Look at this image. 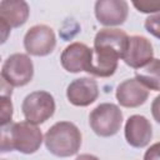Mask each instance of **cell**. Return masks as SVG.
<instances>
[{
  "instance_id": "1",
  "label": "cell",
  "mask_w": 160,
  "mask_h": 160,
  "mask_svg": "<svg viewBox=\"0 0 160 160\" xmlns=\"http://www.w3.org/2000/svg\"><path fill=\"white\" fill-rule=\"evenodd\" d=\"M42 132L29 121L9 124L1 128V152L16 150L22 154L36 152L42 144Z\"/></svg>"
},
{
  "instance_id": "2",
  "label": "cell",
  "mask_w": 160,
  "mask_h": 160,
  "mask_svg": "<svg viewBox=\"0 0 160 160\" xmlns=\"http://www.w3.org/2000/svg\"><path fill=\"white\" fill-rule=\"evenodd\" d=\"M44 142L49 152L58 158H69L80 150L81 132L70 121L55 122L45 134Z\"/></svg>"
},
{
  "instance_id": "3",
  "label": "cell",
  "mask_w": 160,
  "mask_h": 160,
  "mask_svg": "<svg viewBox=\"0 0 160 160\" xmlns=\"http://www.w3.org/2000/svg\"><path fill=\"white\" fill-rule=\"evenodd\" d=\"M89 124L91 130L98 136H114L121 128L122 112L118 105L111 102H102L90 112Z\"/></svg>"
},
{
  "instance_id": "4",
  "label": "cell",
  "mask_w": 160,
  "mask_h": 160,
  "mask_svg": "<svg viewBox=\"0 0 160 160\" xmlns=\"http://www.w3.org/2000/svg\"><path fill=\"white\" fill-rule=\"evenodd\" d=\"M25 120L39 125L49 120L55 112L54 96L48 91H34L30 92L22 101L21 105Z\"/></svg>"
},
{
  "instance_id": "5",
  "label": "cell",
  "mask_w": 160,
  "mask_h": 160,
  "mask_svg": "<svg viewBox=\"0 0 160 160\" xmlns=\"http://www.w3.org/2000/svg\"><path fill=\"white\" fill-rule=\"evenodd\" d=\"M32 76H34V64L32 60L26 54H21V52L12 54L2 64L1 80H4L11 88L25 86L31 81Z\"/></svg>"
},
{
  "instance_id": "6",
  "label": "cell",
  "mask_w": 160,
  "mask_h": 160,
  "mask_svg": "<svg viewBox=\"0 0 160 160\" xmlns=\"http://www.w3.org/2000/svg\"><path fill=\"white\" fill-rule=\"evenodd\" d=\"M56 45L54 30L44 24L31 26L24 36V48L34 56H46L51 54Z\"/></svg>"
},
{
  "instance_id": "7",
  "label": "cell",
  "mask_w": 160,
  "mask_h": 160,
  "mask_svg": "<svg viewBox=\"0 0 160 160\" xmlns=\"http://www.w3.org/2000/svg\"><path fill=\"white\" fill-rule=\"evenodd\" d=\"M154 59V49L149 39L141 35L129 38V44L122 60L132 69H140Z\"/></svg>"
},
{
  "instance_id": "8",
  "label": "cell",
  "mask_w": 160,
  "mask_h": 160,
  "mask_svg": "<svg viewBox=\"0 0 160 160\" xmlns=\"http://www.w3.org/2000/svg\"><path fill=\"white\" fill-rule=\"evenodd\" d=\"M92 49L82 42H72L68 45L60 56L62 68L69 72H80L89 70Z\"/></svg>"
},
{
  "instance_id": "9",
  "label": "cell",
  "mask_w": 160,
  "mask_h": 160,
  "mask_svg": "<svg viewBox=\"0 0 160 160\" xmlns=\"http://www.w3.org/2000/svg\"><path fill=\"white\" fill-rule=\"evenodd\" d=\"M128 12L129 5L125 0H99L95 2V16L105 26L122 25Z\"/></svg>"
},
{
  "instance_id": "10",
  "label": "cell",
  "mask_w": 160,
  "mask_h": 160,
  "mask_svg": "<svg viewBox=\"0 0 160 160\" xmlns=\"http://www.w3.org/2000/svg\"><path fill=\"white\" fill-rule=\"evenodd\" d=\"M99 96L98 82L92 78H79L66 89V98L75 106H89Z\"/></svg>"
},
{
  "instance_id": "11",
  "label": "cell",
  "mask_w": 160,
  "mask_h": 160,
  "mask_svg": "<svg viewBox=\"0 0 160 160\" xmlns=\"http://www.w3.org/2000/svg\"><path fill=\"white\" fill-rule=\"evenodd\" d=\"M152 138L150 120L142 115H131L125 122V139L132 148H145Z\"/></svg>"
},
{
  "instance_id": "12",
  "label": "cell",
  "mask_w": 160,
  "mask_h": 160,
  "mask_svg": "<svg viewBox=\"0 0 160 160\" xmlns=\"http://www.w3.org/2000/svg\"><path fill=\"white\" fill-rule=\"evenodd\" d=\"M116 100L124 108H138L149 98V89L136 78L124 80L116 88Z\"/></svg>"
},
{
  "instance_id": "13",
  "label": "cell",
  "mask_w": 160,
  "mask_h": 160,
  "mask_svg": "<svg viewBox=\"0 0 160 160\" xmlns=\"http://www.w3.org/2000/svg\"><path fill=\"white\" fill-rule=\"evenodd\" d=\"M119 59L120 56L111 50L92 48V55L88 72L99 78H109L115 74Z\"/></svg>"
},
{
  "instance_id": "14",
  "label": "cell",
  "mask_w": 160,
  "mask_h": 160,
  "mask_svg": "<svg viewBox=\"0 0 160 160\" xmlns=\"http://www.w3.org/2000/svg\"><path fill=\"white\" fill-rule=\"evenodd\" d=\"M30 9L24 0H2L0 2V22L10 29L22 26L29 18Z\"/></svg>"
},
{
  "instance_id": "15",
  "label": "cell",
  "mask_w": 160,
  "mask_h": 160,
  "mask_svg": "<svg viewBox=\"0 0 160 160\" xmlns=\"http://www.w3.org/2000/svg\"><path fill=\"white\" fill-rule=\"evenodd\" d=\"M129 44V36L120 29H101L94 39V48H102L116 52L122 59Z\"/></svg>"
},
{
  "instance_id": "16",
  "label": "cell",
  "mask_w": 160,
  "mask_h": 160,
  "mask_svg": "<svg viewBox=\"0 0 160 160\" xmlns=\"http://www.w3.org/2000/svg\"><path fill=\"white\" fill-rule=\"evenodd\" d=\"M135 78L149 90L160 91V59H152L135 72Z\"/></svg>"
},
{
  "instance_id": "17",
  "label": "cell",
  "mask_w": 160,
  "mask_h": 160,
  "mask_svg": "<svg viewBox=\"0 0 160 160\" xmlns=\"http://www.w3.org/2000/svg\"><path fill=\"white\" fill-rule=\"evenodd\" d=\"M1 128L11 124L12 119V104H11V96L8 95H1Z\"/></svg>"
},
{
  "instance_id": "18",
  "label": "cell",
  "mask_w": 160,
  "mask_h": 160,
  "mask_svg": "<svg viewBox=\"0 0 160 160\" xmlns=\"http://www.w3.org/2000/svg\"><path fill=\"white\" fill-rule=\"evenodd\" d=\"M134 8L144 14H156L160 11V0H140L132 1Z\"/></svg>"
},
{
  "instance_id": "19",
  "label": "cell",
  "mask_w": 160,
  "mask_h": 160,
  "mask_svg": "<svg viewBox=\"0 0 160 160\" xmlns=\"http://www.w3.org/2000/svg\"><path fill=\"white\" fill-rule=\"evenodd\" d=\"M146 31L152 36L160 39V11L152 15H149L144 24Z\"/></svg>"
},
{
  "instance_id": "20",
  "label": "cell",
  "mask_w": 160,
  "mask_h": 160,
  "mask_svg": "<svg viewBox=\"0 0 160 160\" xmlns=\"http://www.w3.org/2000/svg\"><path fill=\"white\" fill-rule=\"evenodd\" d=\"M144 160H160V141L152 144L145 151Z\"/></svg>"
},
{
  "instance_id": "21",
  "label": "cell",
  "mask_w": 160,
  "mask_h": 160,
  "mask_svg": "<svg viewBox=\"0 0 160 160\" xmlns=\"http://www.w3.org/2000/svg\"><path fill=\"white\" fill-rule=\"evenodd\" d=\"M151 114L152 118L156 120V122L160 124V95H158L151 104Z\"/></svg>"
},
{
  "instance_id": "22",
  "label": "cell",
  "mask_w": 160,
  "mask_h": 160,
  "mask_svg": "<svg viewBox=\"0 0 160 160\" xmlns=\"http://www.w3.org/2000/svg\"><path fill=\"white\" fill-rule=\"evenodd\" d=\"M75 160H100L99 158H96L95 155H90V154H81L79 155Z\"/></svg>"
},
{
  "instance_id": "23",
  "label": "cell",
  "mask_w": 160,
  "mask_h": 160,
  "mask_svg": "<svg viewBox=\"0 0 160 160\" xmlns=\"http://www.w3.org/2000/svg\"><path fill=\"white\" fill-rule=\"evenodd\" d=\"M1 160H6V159H1Z\"/></svg>"
}]
</instances>
